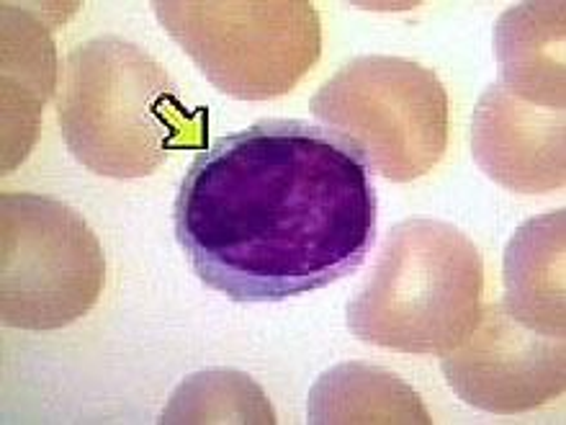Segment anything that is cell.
<instances>
[{
	"label": "cell",
	"instance_id": "6da1fadb",
	"mask_svg": "<svg viewBox=\"0 0 566 425\" xmlns=\"http://www.w3.org/2000/svg\"><path fill=\"white\" fill-rule=\"evenodd\" d=\"M376 225L368 163L298 120L255 122L196 153L172 204L186 261L232 302H281L350 277Z\"/></svg>",
	"mask_w": 566,
	"mask_h": 425
},
{
	"label": "cell",
	"instance_id": "7a4b0ae2",
	"mask_svg": "<svg viewBox=\"0 0 566 425\" xmlns=\"http://www.w3.org/2000/svg\"><path fill=\"white\" fill-rule=\"evenodd\" d=\"M57 112L75 160L106 178L153 176L172 153L209 147V108H188L160 62L119 37L70 50Z\"/></svg>",
	"mask_w": 566,
	"mask_h": 425
},
{
	"label": "cell",
	"instance_id": "3957f363",
	"mask_svg": "<svg viewBox=\"0 0 566 425\" xmlns=\"http://www.w3.org/2000/svg\"><path fill=\"white\" fill-rule=\"evenodd\" d=\"M482 294L484 261L469 235L440 219L410 217L389 230L345 318L364 343L443 356L471 333Z\"/></svg>",
	"mask_w": 566,
	"mask_h": 425
},
{
	"label": "cell",
	"instance_id": "277c9868",
	"mask_svg": "<svg viewBox=\"0 0 566 425\" xmlns=\"http://www.w3.org/2000/svg\"><path fill=\"white\" fill-rule=\"evenodd\" d=\"M153 8L209 83L240 101L286 96L322 54V21L306 0H157Z\"/></svg>",
	"mask_w": 566,
	"mask_h": 425
},
{
	"label": "cell",
	"instance_id": "5b68a950",
	"mask_svg": "<svg viewBox=\"0 0 566 425\" xmlns=\"http://www.w3.org/2000/svg\"><path fill=\"white\" fill-rule=\"evenodd\" d=\"M310 112L395 184L428 176L451 135V101L438 75L387 54L350 60L314 93Z\"/></svg>",
	"mask_w": 566,
	"mask_h": 425
},
{
	"label": "cell",
	"instance_id": "8992f818",
	"mask_svg": "<svg viewBox=\"0 0 566 425\" xmlns=\"http://www.w3.org/2000/svg\"><path fill=\"white\" fill-rule=\"evenodd\" d=\"M106 256L67 204L42 194L0 196V314L8 328L60 330L98 304Z\"/></svg>",
	"mask_w": 566,
	"mask_h": 425
},
{
	"label": "cell",
	"instance_id": "52a82bcc",
	"mask_svg": "<svg viewBox=\"0 0 566 425\" xmlns=\"http://www.w3.org/2000/svg\"><path fill=\"white\" fill-rule=\"evenodd\" d=\"M440 369L455 395L476 411L517 415L564 395V338L533 333L505 310L486 304L471 333L440 356Z\"/></svg>",
	"mask_w": 566,
	"mask_h": 425
},
{
	"label": "cell",
	"instance_id": "ba28073f",
	"mask_svg": "<svg viewBox=\"0 0 566 425\" xmlns=\"http://www.w3.org/2000/svg\"><path fill=\"white\" fill-rule=\"evenodd\" d=\"M566 116L541 108L492 83L476 101L471 153L494 184L515 194H548L564 186Z\"/></svg>",
	"mask_w": 566,
	"mask_h": 425
},
{
	"label": "cell",
	"instance_id": "9c48e42d",
	"mask_svg": "<svg viewBox=\"0 0 566 425\" xmlns=\"http://www.w3.org/2000/svg\"><path fill=\"white\" fill-rule=\"evenodd\" d=\"M50 23L39 8L3 3V170L31 153L42 108L57 85Z\"/></svg>",
	"mask_w": 566,
	"mask_h": 425
},
{
	"label": "cell",
	"instance_id": "30bf717a",
	"mask_svg": "<svg viewBox=\"0 0 566 425\" xmlns=\"http://www.w3.org/2000/svg\"><path fill=\"white\" fill-rule=\"evenodd\" d=\"M566 6L533 0L507 8L494 27L500 85L541 108H566Z\"/></svg>",
	"mask_w": 566,
	"mask_h": 425
},
{
	"label": "cell",
	"instance_id": "8fae6325",
	"mask_svg": "<svg viewBox=\"0 0 566 425\" xmlns=\"http://www.w3.org/2000/svg\"><path fill=\"white\" fill-rule=\"evenodd\" d=\"M564 209L546 211L517 227L505 248V310L548 338L566 335Z\"/></svg>",
	"mask_w": 566,
	"mask_h": 425
},
{
	"label": "cell",
	"instance_id": "7c38bea8",
	"mask_svg": "<svg viewBox=\"0 0 566 425\" xmlns=\"http://www.w3.org/2000/svg\"><path fill=\"white\" fill-rule=\"evenodd\" d=\"M310 423H420L432 418L418 392L395 372L348 361L337 364L314 382L310 392Z\"/></svg>",
	"mask_w": 566,
	"mask_h": 425
},
{
	"label": "cell",
	"instance_id": "4fadbf2b",
	"mask_svg": "<svg viewBox=\"0 0 566 425\" xmlns=\"http://www.w3.org/2000/svg\"><path fill=\"white\" fill-rule=\"evenodd\" d=\"M172 423H276L265 392L248 374L234 369H207L186 376L160 415Z\"/></svg>",
	"mask_w": 566,
	"mask_h": 425
}]
</instances>
